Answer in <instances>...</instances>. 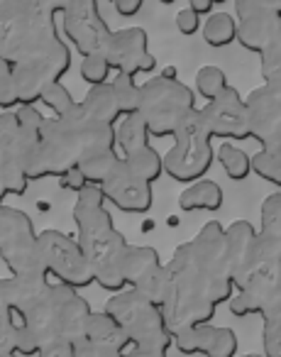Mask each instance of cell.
Instances as JSON below:
<instances>
[{
	"instance_id": "7bdbcfd3",
	"label": "cell",
	"mask_w": 281,
	"mask_h": 357,
	"mask_svg": "<svg viewBox=\"0 0 281 357\" xmlns=\"http://www.w3.org/2000/svg\"><path fill=\"white\" fill-rule=\"evenodd\" d=\"M59 186L66 191H74V194H81L84 189H89V181H86V176L79 169H71V172H66L64 176L59 178Z\"/></svg>"
},
{
	"instance_id": "7dc6e473",
	"label": "cell",
	"mask_w": 281,
	"mask_h": 357,
	"mask_svg": "<svg viewBox=\"0 0 281 357\" xmlns=\"http://www.w3.org/2000/svg\"><path fill=\"white\" fill-rule=\"evenodd\" d=\"M3 199H6V191L0 189V208H3V206H6V204H3Z\"/></svg>"
},
{
	"instance_id": "681fc988",
	"label": "cell",
	"mask_w": 281,
	"mask_h": 357,
	"mask_svg": "<svg viewBox=\"0 0 281 357\" xmlns=\"http://www.w3.org/2000/svg\"><path fill=\"white\" fill-rule=\"evenodd\" d=\"M8 357H17V355H8Z\"/></svg>"
},
{
	"instance_id": "1f68e13d",
	"label": "cell",
	"mask_w": 281,
	"mask_h": 357,
	"mask_svg": "<svg viewBox=\"0 0 281 357\" xmlns=\"http://www.w3.org/2000/svg\"><path fill=\"white\" fill-rule=\"evenodd\" d=\"M123 157H118V152H105V154H91L84 157L79 164V172L86 176L89 186H103L105 178L113 174V169L118 167V162Z\"/></svg>"
},
{
	"instance_id": "7c38bea8",
	"label": "cell",
	"mask_w": 281,
	"mask_h": 357,
	"mask_svg": "<svg viewBox=\"0 0 281 357\" xmlns=\"http://www.w3.org/2000/svg\"><path fill=\"white\" fill-rule=\"evenodd\" d=\"M64 37L81 56H105L113 40V30L100 15L96 0H69L61 13Z\"/></svg>"
},
{
	"instance_id": "7402d4cb",
	"label": "cell",
	"mask_w": 281,
	"mask_h": 357,
	"mask_svg": "<svg viewBox=\"0 0 281 357\" xmlns=\"http://www.w3.org/2000/svg\"><path fill=\"white\" fill-rule=\"evenodd\" d=\"M84 340L93 342V345H108V347H118V350L130 352V340L125 337L123 328L113 321L105 311L91 313L89 326H86V337Z\"/></svg>"
},
{
	"instance_id": "30bf717a",
	"label": "cell",
	"mask_w": 281,
	"mask_h": 357,
	"mask_svg": "<svg viewBox=\"0 0 281 357\" xmlns=\"http://www.w3.org/2000/svg\"><path fill=\"white\" fill-rule=\"evenodd\" d=\"M191 250L196 264L206 279L208 296L215 306L230 303L235 296V284L230 274V259H227V235L218 220H208L198 235L191 240Z\"/></svg>"
},
{
	"instance_id": "e575fe53",
	"label": "cell",
	"mask_w": 281,
	"mask_h": 357,
	"mask_svg": "<svg viewBox=\"0 0 281 357\" xmlns=\"http://www.w3.org/2000/svg\"><path fill=\"white\" fill-rule=\"evenodd\" d=\"M42 105H47V108L54 113V118H61V115L71 113V110L76 108V100L71 98V91L66 89L64 84H52L45 89V93H42L40 98Z\"/></svg>"
},
{
	"instance_id": "cb8c5ba5",
	"label": "cell",
	"mask_w": 281,
	"mask_h": 357,
	"mask_svg": "<svg viewBox=\"0 0 281 357\" xmlns=\"http://www.w3.org/2000/svg\"><path fill=\"white\" fill-rule=\"evenodd\" d=\"M252 172L261 176L266 184L281 189V128L271 135V139L252 157Z\"/></svg>"
},
{
	"instance_id": "603a6c76",
	"label": "cell",
	"mask_w": 281,
	"mask_h": 357,
	"mask_svg": "<svg viewBox=\"0 0 281 357\" xmlns=\"http://www.w3.org/2000/svg\"><path fill=\"white\" fill-rule=\"evenodd\" d=\"M84 110L89 113L91 120L96 123H108V125H118L123 120L118 108V100H115L113 93V86L105 84V86H96V89H89L86 98L81 100Z\"/></svg>"
},
{
	"instance_id": "836d02e7",
	"label": "cell",
	"mask_w": 281,
	"mask_h": 357,
	"mask_svg": "<svg viewBox=\"0 0 281 357\" xmlns=\"http://www.w3.org/2000/svg\"><path fill=\"white\" fill-rule=\"evenodd\" d=\"M259 218H261L259 233L281 240V191H276V194L266 196V199L261 201Z\"/></svg>"
},
{
	"instance_id": "c3c4849f",
	"label": "cell",
	"mask_w": 281,
	"mask_h": 357,
	"mask_svg": "<svg viewBox=\"0 0 281 357\" xmlns=\"http://www.w3.org/2000/svg\"><path fill=\"white\" fill-rule=\"evenodd\" d=\"M242 357H264V355H242Z\"/></svg>"
},
{
	"instance_id": "3957f363",
	"label": "cell",
	"mask_w": 281,
	"mask_h": 357,
	"mask_svg": "<svg viewBox=\"0 0 281 357\" xmlns=\"http://www.w3.org/2000/svg\"><path fill=\"white\" fill-rule=\"evenodd\" d=\"M164 269H167L164 318H167L172 335L188 331V328L211 326L218 306L208 296L206 279L196 264L191 243L179 245Z\"/></svg>"
},
{
	"instance_id": "74e56055",
	"label": "cell",
	"mask_w": 281,
	"mask_h": 357,
	"mask_svg": "<svg viewBox=\"0 0 281 357\" xmlns=\"http://www.w3.org/2000/svg\"><path fill=\"white\" fill-rule=\"evenodd\" d=\"M20 137V123L15 113H0V154L10 152Z\"/></svg>"
},
{
	"instance_id": "d6986e66",
	"label": "cell",
	"mask_w": 281,
	"mask_h": 357,
	"mask_svg": "<svg viewBox=\"0 0 281 357\" xmlns=\"http://www.w3.org/2000/svg\"><path fill=\"white\" fill-rule=\"evenodd\" d=\"M247 120H250L252 139L264 147L271 135L281 128V89L261 84L245 98Z\"/></svg>"
},
{
	"instance_id": "8992f818",
	"label": "cell",
	"mask_w": 281,
	"mask_h": 357,
	"mask_svg": "<svg viewBox=\"0 0 281 357\" xmlns=\"http://www.w3.org/2000/svg\"><path fill=\"white\" fill-rule=\"evenodd\" d=\"M105 313L123 328L132 350L167 352L174 345V335L159 306L144 298L135 289H125L105 301Z\"/></svg>"
},
{
	"instance_id": "484cf974",
	"label": "cell",
	"mask_w": 281,
	"mask_h": 357,
	"mask_svg": "<svg viewBox=\"0 0 281 357\" xmlns=\"http://www.w3.org/2000/svg\"><path fill=\"white\" fill-rule=\"evenodd\" d=\"M115 139H118V147L123 149V157L132 152H139V149L149 147V135L147 123H144L142 115H130V118H123L118 125H115Z\"/></svg>"
},
{
	"instance_id": "ac0fdd59",
	"label": "cell",
	"mask_w": 281,
	"mask_h": 357,
	"mask_svg": "<svg viewBox=\"0 0 281 357\" xmlns=\"http://www.w3.org/2000/svg\"><path fill=\"white\" fill-rule=\"evenodd\" d=\"M174 347L181 355H206V357H237V335L230 328L198 326L174 335Z\"/></svg>"
},
{
	"instance_id": "6da1fadb",
	"label": "cell",
	"mask_w": 281,
	"mask_h": 357,
	"mask_svg": "<svg viewBox=\"0 0 281 357\" xmlns=\"http://www.w3.org/2000/svg\"><path fill=\"white\" fill-rule=\"evenodd\" d=\"M66 3L0 0V59L13 69L20 105H35L47 86L61 84L71 50L56 30Z\"/></svg>"
},
{
	"instance_id": "2e32d148",
	"label": "cell",
	"mask_w": 281,
	"mask_h": 357,
	"mask_svg": "<svg viewBox=\"0 0 281 357\" xmlns=\"http://www.w3.org/2000/svg\"><path fill=\"white\" fill-rule=\"evenodd\" d=\"M105 61L113 71L132 76V79L139 74H152L157 69V59L149 52V35L142 27L115 30L108 52H105Z\"/></svg>"
},
{
	"instance_id": "d590c367",
	"label": "cell",
	"mask_w": 281,
	"mask_h": 357,
	"mask_svg": "<svg viewBox=\"0 0 281 357\" xmlns=\"http://www.w3.org/2000/svg\"><path fill=\"white\" fill-rule=\"evenodd\" d=\"M110 64L105 61V56H86L81 61V79L96 89V86H105L110 84Z\"/></svg>"
},
{
	"instance_id": "52a82bcc",
	"label": "cell",
	"mask_w": 281,
	"mask_h": 357,
	"mask_svg": "<svg viewBox=\"0 0 281 357\" xmlns=\"http://www.w3.org/2000/svg\"><path fill=\"white\" fill-rule=\"evenodd\" d=\"M196 108V93L174 76H154L142 86L139 115L152 137H172Z\"/></svg>"
},
{
	"instance_id": "60d3db41",
	"label": "cell",
	"mask_w": 281,
	"mask_h": 357,
	"mask_svg": "<svg viewBox=\"0 0 281 357\" xmlns=\"http://www.w3.org/2000/svg\"><path fill=\"white\" fill-rule=\"evenodd\" d=\"M17 326H20V321L8 323V326H0V357L15 355V345H17Z\"/></svg>"
},
{
	"instance_id": "83f0119b",
	"label": "cell",
	"mask_w": 281,
	"mask_h": 357,
	"mask_svg": "<svg viewBox=\"0 0 281 357\" xmlns=\"http://www.w3.org/2000/svg\"><path fill=\"white\" fill-rule=\"evenodd\" d=\"M203 42L213 50H222L237 42V20L227 13H213L203 25Z\"/></svg>"
},
{
	"instance_id": "bcb514c9",
	"label": "cell",
	"mask_w": 281,
	"mask_h": 357,
	"mask_svg": "<svg viewBox=\"0 0 281 357\" xmlns=\"http://www.w3.org/2000/svg\"><path fill=\"white\" fill-rule=\"evenodd\" d=\"M188 8H191L198 17L213 15V0H191V3H188Z\"/></svg>"
},
{
	"instance_id": "f546056e",
	"label": "cell",
	"mask_w": 281,
	"mask_h": 357,
	"mask_svg": "<svg viewBox=\"0 0 281 357\" xmlns=\"http://www.w3.org/2000/svg\"><path fill=\"white\" fill-rule=\"evenodd\" d=\"M113 93L115 100H118V108L123 118H130V115H139V108H142V86H137V81L132 76L118 74L113 81Z\"/></svg>"
},
{
	"instance_id": "5b68a950",
	"label": "cell",
	"mask_w": 281,
	"mask_h": 357,
	"mask_svg": "<svg viewBox=\"0 0 281 357\" xmlns=\"http://www.w3.org/2000/svg\"><path fill=\"white\" fill-rule=\"evenodd\" d=\"M91 306L76 289H69L64 284H52L50 294L42 298V303L25 316L20 323H25L37 335L42 347L50 342L66 340L71 345H79L86 337V326L91 318Z\"/></svg>"
},
{
	"instance_id": "ba28073f",
	"label": "cell",
	"mask_w": 281,
	"mask_h": 357,
	"mask_svg": "<svg viewBox=\"0 0 281 357\" xmlns=\"http://www.w3.org/2000/svg\"><path fill=\"white\" fill-rule=\"evenodd\" d=\"M213 159V137L203 125L201 108L193 110L183 125L174 135V144L164 154V174L172 176L179 184H196L211 172Z\"/></svg>"
},
{
	"instance_id": "f35d334b",
	"label": "cell",
	"mask_w": 281,
	"mask_h": 357,
	"mask_svg": "<svg viewBox=\"0 0 281 357\" xmlns=\"http://www.w3.org/2000/svg\"><path fill=\"white\" fill-rule=\"evenodd\" d=\"M42 352V345L37 340V335L25 326L20 323L17 326V345H15V355L17 357H37Z\"/></svg>"
},
{
	"instance_id": "e0dca14e",
	"label": "cell",
	"mask_w": 281,
	"mask_h": 357,
	"mask_svg": "<svg viewBox=\"0 0 281 357\" xmlns=\"http://www.w3.org/2000/svg\"><path fill=\"white\" fill-rule=\"evenodd\" d=\"M100 189H103L105 201L113 204L115 208L125 211V213L144 215L152 211V204H154L152 184H147L144 178H139L137 174L125 164V159H120L118 167L105 178V184L100 186Z\"/></svg>"
},
{
	"instance_id": "7a4b0ae2",
	"label": "cell",
	"mask_w": 281,
	"mask_h": 357,
	"mask_svg": "<svg viewBox=\"0 0 281 357\" xmlns=\"http://www.w3.org/2000/svg\"><path fill=\"white\" fill-rule=\"evenodd\" d=\"M105 196L100 186H89L76 196L74 204V225L76 240L91 264L93 279L100 289L110 294L125 291L123 262L130 250L125 235L115 228L113 215L105 208Z\"/></svg>"
},
{
	"instance_id": "277c9868",
	"label": "cell",
	"mask_w": 281,
	"mask_h": 357,
	"mask_svg": "<svg viewBox=\"0 0 281 357\" xmlns=\"http://www.w3.org/2000/svg\"><path fill=\"white\" fill-rule=\"evenodd\" d=\"M89 123L91 118L81 103H76V108L61 118H47L42 144L25 169L27 178L30 181H40L47 176L61 178L71 169H79V162L86 154Z\"/></svg>"
},
{
	"instance_id": "44dd1931",
	"label": "cell",
	"mask_w": 281,
	"mask_h": 357,
	"mask_svg": "<svg viewBox=\"0 0 281 357\" xmlns=\"http://www.w3.org/2000/svg\"><path fill=\"white\" fill-rule=\"evenodd\" d=\"M222 189L220 184L211 181V178H201L196 184L186 186L179 196V208L183 213H193V211H208V213H215L222 208Z\"/></svg>"
},
{
	"instance_id": "4fadbf2b",
	"label": "cell",
	"mask_w": 281,
	"mask_h": 357,
	"mask_svg": "<svg viewBox=\"0 0 281 357\" xmlns=\"http://www.w3.org/2000/svg\"><path fill=\"white\" fill-rule=\"evenodd\" d=\"M235 20L237 42L261 56L281 25V0H237Z\"/></svg>"
},
{
	"instance_id": "f6af8a7d",
	"label": "cell",
	"mask_w": 281,
	"mask_h": 357,
	"mask_svg": "<svg viewBox=\"0 0 281 357\" xmlns=\"http://www.w3.org/2000/svg\"><path fill=\"white\" fill-rule=\"evenodd\" d=\"M113 6L120 17H135L144 8V3L142 0H115Z\"/></svg>"
},
{
	"instance_id": "ffe728a7",
	"label": "cell",
	"mask_w": 281,
	"mask_h": 357,
	"mask_svg": "<svg viewBox=\"0 0 281 357\" xmlns=\"http://www.w3.org/2000/svg\"><path fill=\"white\" fill-rule=\"evenodd\" d=\"M225 235H227V259H230L232 284L237 287L242 274H245L247 267H250L257 230L250 220H235V223L225 228Z\"/></svg>"
},
{
	"instance_id": "4316f807",
	"label": "cell",
	"mask_w": 281,
	"mask_h": 357,
	"mask_svg": "<svg viewBox=\"0 0 281 357\" xmlns=\"http://www.w3.org/2000/svg\"><path fill=\"white\" fill-rule=\"evenodd\" d=\"M27 186H30V178L22 159L15 152L0 154V189L6 191V196L27 194Z\"/></svg>"
},
{
	"instance_id": "8d00e7d4",
	"label": "cell",
	"mask_w": 281,
	"mask_h": 357,
	"mask_svg": "<svg viewBox=\"0 0 281 357\" xmlns=\"http://www.w3.org/2000/svg\"><path fill=\"white\" fill-rule=\"evenodd\" d=\"M15 105H20L15 76H13L10 64L6 59H0V108H3V113H10V108H15Z\"/></svg>"
},
{
	"instance_id": "d6a6232c",
	"label": "cell",
	"mask_w": 281,
	"mask_h": 357,
	"mask_svg": "<svg viewBox=\"0 0 281 357\" xmlns=\"http://www.w3.org/2000/svg\"><path fill=\"white\" fill-rule=\"evenodd\" d=\"M225 89H227V76L222 69H218V66H203V69H198L196 91L208 103H211L213 98H218Z\"/></svg>"
},
{
	"instance_id": "5bb4252c",
	"label": "cell",
	"mask_w": 281,
	"mask_h": 357,
	"mask_svg": "<svg viewBox=\"0 0 281 357\" xmlns=\"http://www.w3.org/2000/svg\"><path fill=\"white\" fill-rule=\"evenodd\" d=\"M125 287L139 291L144 298L164 311V296H167V269H164L159 252L147 245H130L123 262Z\"/></svg>"
},
{
	"instance_id": "ee69618b",
	"label": "cell",
	"mask_w": 281,
	"mask_h": 357,
	"mask_svg": "<svg viewBox=\"0 0 281 357\" xmlns=\"http://www.w3.org/2000/svg\"><path fill=\"white\" fill-rule=\"evenodd\" d=\"M37 357H76V345L66 340L50 342L47 347H42V352Z\"/></svg>"
},
{
	"instance_id": "f1b7e54d",
	"label": "cell",
	"mask_w": 281,
	"mask_h": 357,
	"mask_svg": "<svg viewBox=\"0 0 281 357\" xmlns=\"http://www.w3.org/2000/svg\"><path fill=\"white\" fill-rule=\"evenodd\" d=\"M123 159L139 178L147 181V184H154L157 178L164 176V157L152 147V144L144 147V149H139V152L128 154V157H123Z\"/></svg>"
},
{
	"instance_id": "9a60e30c",
	"label": "cell",
	"mask_w": 281,
	"mask_h": 357,
	"mask_svg": "<svg viewBox=\"0 0 281 357\" xmlns=\"http://www.w3.org/2000/svg\"><path fill=\"white\" fill-rule=\"evenodd\" d=\"M203 125L208 128L211 137H220L222 142H235V139H252L250 120H247L245 98L237 93V89L227 86L218 98L201 108Z\"/></svg>"
},
{
	"instance_id": "4dcf8cb0",
	"label": "cell",
	"mask_w": 281,
	"mask_h": 357,
	"mask_svg": "<svg viewBox=\"0 0 281 357\" xmlns=\"http://www.w3.org/2000/svg\"><path fill=\"white\" fill-rule=\"evenodd\" d=\"M215 154H218V162L222 164V169H225V174L232 178V181H245V178L252 174V157L245 152V149L237 147V144L220 142V147H218Z\"/></svg>"
},
{
	"instance_id": "8fae6325",
	"label": "cell",
	"mask_w": 281,
	"mask_h": 357,
	"mask_svg": "<svg viewBox=\"0 0 281 357\" xmlns=\"http://www.w3.org/2000/svg\"><path fill=\"white\" fill-rule=\"evenodd\" d=\"M40 248L47 274L54 277L56 284H64V287L76 289V291L96 284L91 264L76 238L61 233V230H42Z\"/></svg>"
},
{
	"instance_id": "d4e9b609",
	"label": "cell",
	"mask_w": 281,
	"mask_h": 357,
	"mask_svg": "<svg viewBox=\"0 0 281 357\" xmlns=\"http://www.w3.org/2000/svg\"><path fill=\"white\" fill-rule=\"evenodd\" d=\"M259 316L264 321V357H281V279Z\"/></svg>"
},
{
	"instance_id": "9c48e42d",
	"label": "cell",
	"mask_w": 281,
	"mask_h": 357,
	"mask_svg": "<svg viewBox=\"0 0 281 357\" xmlns=\"http://www.w3.org/2000/svg\"><path fill=\"white\" fill-rule=\"evenodd\" d=\"M0 262H6L10 277H50L35 223L13 206L0 208Z\"/></svg>"
},
{
	"instance_id": "ab89813d",
	"label": "cell",
	"mask_w": 281,
	"mask_h": 357,
	"mask_svg": "<svg viewBox=\"0 0 281 357\" xmlns=\"http://www.w3.org/2000/svg\"><path fill=\"white\" fill-rule=\"evenodd\" d=\"M128 352L118 350V347H108V345H93L89 340H81L76 345V357H125Z\"/></svg>"
},
{
	"instance_id": "b9f144b4",
	"label": "cell",
	"mask_w": 281,
	"mask_h": 357,
	"mask_svg": "<svg viewBox=\"0 0 281 357\" xmlns=\"http://www.w3.org/2000/svg\"><path fill=\"white\" fill-rule=\"evenodd\" d=\"M176 27H179V32H181V35L191 37V35H196V32L201 30V17H198L191 8H183V10L176 13Z\"/></svg>"
}]
</instances>
